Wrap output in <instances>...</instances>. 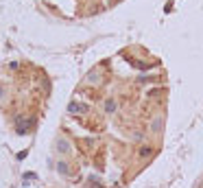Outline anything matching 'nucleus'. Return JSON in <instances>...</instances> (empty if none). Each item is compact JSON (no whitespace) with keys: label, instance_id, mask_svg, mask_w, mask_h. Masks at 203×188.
<instances>
[{"label":"nucleus","instance_id":"obj_2","mask_svg":"<svg viewBox=\"0 0 203 188\" xmlns=\"http://www.w3.org/2000/svg\"><path fill=\"white\" fill-rule=\"evenodd\" d=\"M149 153H151V147H142V149H140V155H142V158H146Z\"/></svg>","mask_w":203,"mask_h":188},{"label":"nucleus","instance_id":"obj_1","mask_svg":"<svg viewBox=\"0 0 203 188\" xmlns=\"http://www.w3.org/2000/svg\"><path fill=\"white\" fill-rule=\"evenodd\" d=\"M105 109H107V112H114V109H116V101H114V99H107V103H105Z\"/></svg>","mask_w":203,"mask_h":188}]
</instances>
